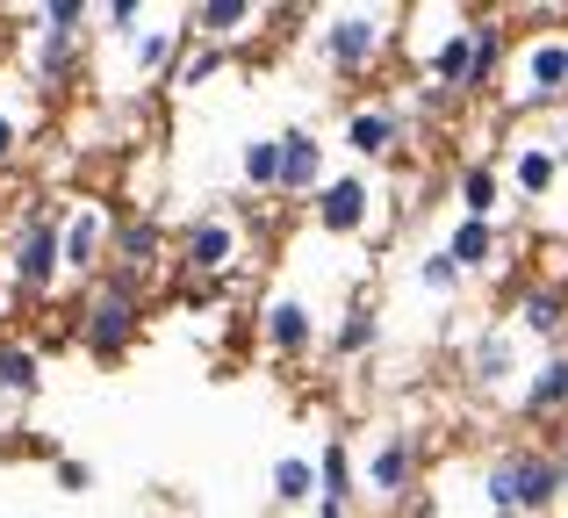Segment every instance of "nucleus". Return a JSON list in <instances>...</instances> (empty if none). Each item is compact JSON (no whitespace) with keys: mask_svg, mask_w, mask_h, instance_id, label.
Listing matches in <instances>:
<instances>
[{"mask_svg":"<svg viewBox=\"0 0 568 518\" xmlns=\"http://www.w3.org/2000/svg\"><path fill=\"white\" fill-rule=\"evenodd\" d=\"M72 338H80L87 360L115 367L144 338V281L123 274V266L94 274V281H87V295H80V309H72Z\"/></svg>","mask_w":568,"mask_h":518,"instance_id":"nucleus-1","label":"nucleus"},{"mask_svg":"<svg viewBox=\"0 0 568 518\" xmlns=\"http://www.w3.org/2000/svg\"><path fill=\"white\" fill-rule=\"evenodd\" d=\"M396 8H332L317 22V58L332 80H367L388 51H396Z\"/></svg>","mask_w":568,"mask_h":518,"instance_id":"nucleus-2","label":"nucleus"},{"mask_svg":"<svg viewBox=\"0 0 568 518\" xmlns=\"http://www.w3.org/2000/svg\"><path fill=\"white\" fill-rule=\"evenodd\" d=\"M483 505L489 511H518V518H547L561 505V468L547 447H497L483 461Z\"/></svg>","mask_w":568,"mask_h":518,"instance_id":"nucleus-3","label":"nucleus"},{"mask_svg":"<svg viewBox=\"0 0 568 518\" xmlns=\"http://www.w3.org/2000/svg\"><path fill=\"white\" fill-rule=\"evenodd\" d=\"M511 101L518 109H561L568 101V37L540 29L511 51Z\"/></svg>","mask_w":568,"mask_h":518,"instance_id":"nucleus-4","label":"nucleus"},{"mask_svg":"<svg viewBox=\"0 0 568 518\" xmlns=\"http://www.w3.org/2000/svg\"><path fill=\"white\" fill-rule=\"evenodd\" d=\"M58 231H65V210H37L22 216V231H14V253H8V274L14 288L29 295V303H43V295L65 281V253H58Z\"/></svg>","mask_w":568,"mask_h":518,"instance_id":"nucleus-5","label":"nucleus"},{"mask_svg":"<svg viewBox=\"0 0 568 518\" xmlns=\"http://www.w3.org/2000/svg\"><path fill=\"white\" fill-rule=\"evenodd\" d=\"M375 181H367L361 166L353 173H332V181L317 187V202H310V216H317V231L324 238H361L367 224H375Z\"/></svg>","mask_w":568,"mask_h":518,"instance_id":"nucleus-6","label":"nucleus"},{"mask_svg":"<svg viewBox=\"0 0 568 518\" xmlns=\"http://www.w3.org/2000/svg\"><path fill=\"white\" fill-rule=\"evenodd\" d=\"M417 468H425L417 439L410 433H382L375 447L361 454V490L375 497V505H403V497L417 490Z\"/></svg>","mask_w":568,"mask_h":518,"instance_id":"nucleus-7","label":"nucleus"},{"mask_svg":"<svg viewBox=\"0 0 568 518\" xmlns=\"http://www.w3.org/2000/svg\"><path fill=\"white\" fill-rule=\"evenodd\" d=\"M109 245H115V216L101 210V202H72V210H65V231H58L65 274H72V281L109 274Z\"/></svg>","mask_w":568,"mask_h":518,"instance_id":"nucleus-8","label":"nucleus"},{"mask_svg":"<svg viewBox=\"0 0 568 518\" xmlns=\"http://www.w3.org/2000/svg\"><path fill=\"white\" fill-rule=\"evenodd\" d=\"M403 130H410V115L396 109V101H361V109H346V152L361 159V166H382V159L403 152Z\"/></svg>","mask_w":568,"mask_h":518,"instance_id":"nucleus-9","label":"nucleus"},{"mask_svg":"<svg viewBox=\"0 0 568 518\" xmlns=\"http://www.w3.org/2000/svg\"><path fill=\"white\" fill-rule=\"evenodd\" d=\"M237 245H245V238H237L231 216L202 210V216L181 231V266H187V274H202V281H223V274L237 266Z\"/></svg>","mask_w":568,"mask_h":518,"instance_id":"nucleus-10","label":"nucleus"},{"mask_svg":"<svg viewBox=\"0 0 568 518\" xmlns=\"http://www.w3.org/2000/svg\"><path fill=\"white\" fill-rule=\"evenodd\" d=\"M260 338L274 360H310L317 353V309L303 303V295H274V303L260 309Z\"/></svg>","mask_w":568,"mask_h":518,"instance_id":"nucleus-11","label":"nucleus"},{"mask_svg":"<svg viewBox=\"0 0 568 518\" xmlns=\"http://www.w3.org/2000/svg\"><path fill=\"white\" fill-rule=\"evenodd\" d=\"M324 181H332V166H324V138L310 123L281 130V202H317Z\"/></svg>","mask_w":568,"mask_h":518,"instance_id":"nucleus-12","label":"nucleus"},{"mask_svg":"<svg viewBox=\"0 0 568 518\" xmlns=\"http://www.w3.org/2000/svg\"><path fill=\"white\" fill-rule=\"evenodd\" d=\"M511 332L540 338V346H561L568 338V281H526L511 303Z\"/></svg>","mask_w":568,"mask_h":518,"instance_id":"nucleus-13","label":"nucleus"},{"mask_svg":"<svg viewBox=\"0 0 568 518\" xmlns=\"http://www.w3.org/2000/svg\"><path fill=\"white\" fill-rule=\"evenodd\" d=\"M518 382V332L511 324H483V332L468 338V389L497 396Z\"/></svg>","mask_w":568,"mask_h":518,"instance_id":"nucleus-14","label":"nucleus"},{"mask_svg":"<svg viewBox=\"0 0 568 518\" xmlns=\"http://www.w3.org/2000/svg\"><path fill=\"white\" fill-rule=\"evenodd\" d=\"M518 418L526 425H561L568 418V346H547V360L518 389Z\"/></svg>","mask_w":568,"mask_h":518,"instance_id":"nucleus-15","label":"nucleus"},{"mask_svg":"<svg viewBox=\"0 0 568 518\" xmlns=\"http://www.w3.org/2000/svg\"><path fill=\"white\" fill-rule=\"evenodd\" d=\"M187 14H173V22H144L138 37H130V72H138V80H159L166 87V72L181 65V51H187Z\"/></svg>","mask_w":568,"mask_h":518,"instance_id":"nucleus-16","label":"nucleus"},{"mask_svg":"<svg viewBox=\"0 0 568 518\" xmlns=\"http://www.w3.org/2000/svg\"><path fill=\"white\" fill-rule=\"evenodd\" d=\"M446 260L460 266V274H497V260H504V238H497V224H483V216H454V231H446Z\"/></svg>","mask_w":568,"mask_h":518,"instance_id":"nucleus-17","label":"nucleus"},{"mask_svg":"<svg viewBox=\"0 0 568 518\" xmlns=\"http://www.w3.org/2000/svg\"><path fill=\"white\" fill-rule=\"evenodd\" d=\"M511 187H518V202H547L561 187V159H555L547 138H518L511 144Z\"/></svg>","mask_w":568,"mask_h":518,"instance_id":"nucleus-18","label":"nucleus"},{"mask_svg":"<svg viewBox=\"0 0 568 518\" xmlns=\"http://www.w3.org/2000/svg\"><path fill=\"white\" fill-rule=\"evenodd\" d=\"M504 65H511V37H504L497 14H475V58H468V87H460V101L489 94V87L504 80Z\"/></svg>","mask_w":568,"mask_h":518,"instance_id":"nucleus-19","label":"nucleus"},{"mask_svg":"<svg viewBox=\"0 0 568 518\" xmlns=\"http://www.w3.org/2000/svg\"><path fill=\"white\" fill-rule=\"evenodd\" d=\"M252 22H260L252 0H202V8H187V37L194 43H216V51H231Z\"/></svg>","mask_w":568,"mask_h":518,"instance_id":"nucleus-20","label":"nucleus"},{"mask_svg":"<svg viewBox=\"0 0 568 518\" xmlns=\"http://www.w3.org/2000/svg\"><path fill=\"white\" fill-rule=\"evenodd\" d=\"M375 346H382V309L361 295V303H346V309H338V324L324 332V353H332V360H367Z\"/></svg>","mask_w":568,"mask_h":518,"instance_id":"nucleus-21","label":"nucleus"},{"mask_svg":"<svg viewBox=\"0 0 568 518\" xmlns=\"http://www.w3.org/2000/svg\"><path fill=\"white\" fill-rule=\"evenodd\" d=\"M72 72H80V37H51V29H37V37H29V80H37L43 94H65Z\"/></svg>","mask_w":568,"mask_h":518,"instance_id":"nucleus-22","label":"nucleus"},{"mask_svg":"<svg viewBox=\"0 0 568 518\" xmlns=\"http://www.w3.org/2000/svg\"><path fill=\"white\" fill-rule=\"evenodd\" d=\"M109 253H115V266H123V274H138V281H144L159 260H166V238H159L152 216H123V224H115V245H109Z\"/></svg>","mask_w":568,"mask_h":518,"instance_id":"nucleus-23","label":"nucleus"},{"mask_svg":"<svg viewBox=\"0 0 568 518\" xmlns=\"http://www.w3.org/2000/svg\"><path fill=\"white\" fill-rule=\"evenodd\" d=\"M454 195H460V216H483V224H497V202H504V173L489 166V159H468V166L454 173Z\"/></svg>","mask_w":568,"mask_h":518,"instance_id":"nucleus-24","label":"nucleus"},{"mask_svg":"<svg viewBox=\"0 0 568 518\" xmlns=\"http://www.w3.org/2000/svg\"><path fill=\"white\" fill-rule=\"evenodd\" d=\"M353 483H361L353 447H346V439H324V447H317V505H353Z\"/></svg>","mask_w":568,"mask_h":518,"instance_id":"nucleus-25","label":"nucleus"},{"mask_svg":"<svg viewBox=\"0 0 568 518\" xmlns=\"http://www.w3.org/2000/svg\"><path fill=\"white\" fill-rule=\"evenodd\" d=\"M274 505L281 511L317 505V454H281L274 461Z\"/></svg>","mask_w":568,"mask_h":518,"instance_id":"nucleus-26","label":"nucleus"},{"mask_svg":"<svg viewBox=\"0 0 568 518\" xmlns=\"http://www.w3.org/2000/svg\"><path fill=\"white\" fill-rule=\"evenodd\" d=\"M0 389L8 396H37L43 389V353L22 338H0Z\"/></svg>","mask_w":568,"mask_h":518,"instance_id":"nucleus-27","label":"nucleus"},{"mask_svg":"<svg viewBox=\"0 0 568 518\" xmlns=\"http://www.w3.org/2000/svg\"><path fill=\"white\" fill-rule=\"evenodd\" d=\"M237 173H245L252 195H281V138H245V152H237Z\"/></svg>","mask_w":568,"mask_h":518,"instance_id":"nucleus-28","label":"nucleus"},{"mask_svg":"<svg viewBox=\"0 0 568 518\" xmlns=\"http://www.w3.org/2000/svg\"><path fill=\"white\" fill-rule=\"evenodd\" d=\"M223 65H231V51H216V43H187V51H181V65L166 72V87H173V94H194V87H202V80H216Z\"/></svg>","mask_w":568,"mask_h":518,"instance_id":"nucleus-29","label":"nucleus"},{"mask_svg":"<svg viewBox=\"0 0 568 518\" xmlns=\"http://www.w3.org/2000/svg\"><path fill=\"white\" fill-rule=\"evenodd\" d=\"M417 288H425V295H460V288H468V274L446 260V245H432V253L417 260Z\"/></svg>","mask_w":568,"mask_h":518,"instance_id":"nucleus-30","label":"nucleus"},{"mask_svg":"<svg viewBox=\"0 0 568 518\" xmlns=\"http://www.w3.org/2000/svg\"><path fill=\"white\" fill-rule=\"evenodd\" d=\"M29 22H37V29H51V37H80V29H94V14H87L80 0H51V8H37Z\"/></svg>","mask_w":568,"mask_h":518,"instance_id":"nucleus-31","label":"nucleus"},{"mask_svg":"<svg viewBox=\"0 0 568 518\" xmlns=\"http://www.w3.org/2000/svg\"><path fill=\"white\" fill-rule=\"evenodd\" d=\"M94 22H101V29H123V37H138V29H144V8H138V0H109Z\"/></svg>","mask_w":568,"mask_h":518,"instance_id":"nucleus-32","label":"nucleus"},{"mask_svg":"<svg viewBox=\"0 0 568 518\" xmlns=\"http://www.w3.org/2000/svg\"><path fill=\"white\" fill-rule=\"evenodd\" d=\"M51 476H58V490H94V468H87V461H72V454H58V461H51Z\"/></svg>","mask_w":568,"mask_h":518,"instance_id":"nucleus-33","label":"nucleus"},{"mask_svg":"<svg viewBox=\"0 0 568 518\" xmlns=\"http://www.w3.org/2000/svg\"><path fill=\"white\" fill-rule=\"evenodd\" d=\"M14 152H22V115L0 109V166H14Z\"/></svg>","mask_w":568,"mask_h":518,"instance_id":"nucleus-34","label":"nucleus"},{"mask_svg":"<svg viewBox=\"0 0 568 518\" xmlns=\"http://www.w3.org/2000/svg\"><path fill=\"white\" fill-rule=\"evenodd\" d=\"M555 468H561V505H568V439L555 447Z\"/></svg>","mask_w":568,"mask_h":518,"instance_id":"nucleus-35","label":"nucleus"},{"mask_svg":"<svg viewBox=\"0 0 568 518\" xmlns=\"http://www.w3.org/2000/svg\"><path fill=\"white\" fill-rule=\"evenodd\" d=\"M317 518H353V505H317Z\"/></svg>","mask_w":568,"mask_h":518,"instance_id":"nucleus-36","label":"nucleus"},{"mask_svg":"<svg viewBox=\"0 0 568 518\" xmlns=\"http://www.w3.org/2000/svg\"><path fill=\"white\" fill-rule=\"evenodd\" d=\"M547 144H555V159H561V166H568V130H561V138H547Z\"/></svg>","mask_w":568,"mask_h":518,"instance_id":"nucleus-37","label":"nucleus"},{"mask_svg":"<svg viewBox=\"0 0 568 518\" xmlns=\"http://www.w3.org/2000/svg\"><path fill=\"white\" fill-rule=\"evenodd\" d=\"M489 518H518V511H489Z\"/></svg>","mask_w":568,"mask_h":518,"instance_id":"nucleus-38","label":"nucleus"}]
</instances>
